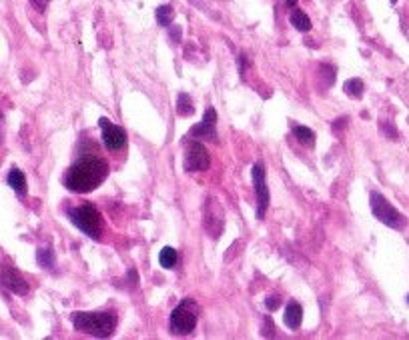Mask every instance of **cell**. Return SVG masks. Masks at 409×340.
<instances>
[{"mask_svg":"<svg viewBox=\"0 0 409 340\" xmlns=\"http://www.w3.org/2000/svg\"><path fill=\"white\" fill-rule=\"evenodd\" d=\"M159 263H161V267L167 268V270L175 268L177 267V263H179V252L175 251L173 246H165V249L161 251V254H159Z\"/></svg>","mask_w":409,"mask_h":340,"instance_id":"2e32d148","label":"cell"},{"mask_svg":"<svg viewBox=\"0 0 409 340\" xmlns=\"http://www.w3.org/2000/svg\"><path fill=\"white\" fill-rule=\"evenodd\" d=\"M345 122H347V119H339V120H335V124H333V131L335 133H339L343 126H345Z\"/></svg>","mask_w":409,"mask_h":340,"instance_id":"cb8c5ba5","label":"cell"},{"mask_svg":"<svg viewBox=\"0 0 409 340\" xmlns=\"http://www.w3.org/2000/svg\"><path fill=\"white\" fill-rule=\"evenodd\" d=\"M182 166L187 172H203L211 166V154L209 150L205 148V145H201L197 140H191L187 147H185V161Z\"/></svg>","mask_w":409,"mask_h":340,"instance_id":"8992f818","label":"cell"},{"mask_svg":"<svg viewBox=\"0 0 409 340\" xmlns=\"http://www.w3.org/2000/svg\"><path fill=\"white\" fill-rule=\"evenodd\" d=\"M369 200H371V212L378 221L387 224L389 228H395V230H401L406 226V216L397 208L392 207L385 196H381L379 193H371Z\"/></svg>","mask_w":409,"mask_h":340,"instance_id":"5b68a950","label":"cell"},{"mask_svg":"<svg viewBox=\"0 0 409 340\" xmlns=\"http://www.w3.org/2000/svg\"><path fill=\"white\" fill-rule=\"evenodd\" d=\"M394 2H395V0H394Z\"/></svg>","mask_w":409,"mask_h":340,"instance_id":"4316f807","label":"cell"},{"mask_svg":"<svg viewBox=\"0 0 409 340\" xmlns=\"http://www.w3.org/2000/svg\"><path fill=\"white\" fill-rule=\"evenodd\" d=\"M48 2L50 0H31V4L38 10V13H45L46 10V6H48Z\"/></svg>","mask_w":409,"mask_h":340,"instance_id":"603a6c76","label":"cell"},{"mask_svg":"<svg viewBox=\"0 0 409 340\" xmlns=\"http://www.w3.org/2000/svg\"><path fill=\"white\" fill-rule=\"evenodd\" d=\"M293 136L297 138V142H301L303 147L313 148L315 147V134L307 126H293Z\"/></svg>","mask_w":409,"mask_h":340,"instance_id":"9a60e30c","label":"cell"},{"mask_svg":"<svg viewBox=\"0 0 409 340\" xmlns=\"http://www.w3.org/2000/svg\"><path fill=\"white\" fill-rule=\"evenodd\" d=\"M189 136H193V138H205V140H211V142H219V134H217V112H215V108H207L203 120L199 122L195 128H191Z\"/></svg>","mask_w":409,"mask_h":340,"instance_id":"30bf717a","label":"cell"},{"mask_svg":"<svg viewBox=\"0 0 409 340\" xmlns=\"http://www.w3.org/2000/svg\"><path fill=\"white\" fill-rule=\"evenodd\" d=\"M73 326L82 334H91L96 339L113 337L117 328V314L115 312H75Z\"/></svg>","mask_w":409,"mask_h":340,"instance_id":"7a4b0ae2","label":"cell"},{"mask_svg":"<svg viewBox=\"0 0 409 340\" xmlns=\"http://www.w3.org/2000/svg\"><path fill=\"white\" fill-rule=\"evenodd\" d=\"M289 20H291V24L299 30V32H309L311 30V20H309V16L305 15L301 8H293Z\"/></svg>","mask_w":409,"mask_h":340,"instance_id":"5bb4252c","label":"cell"},{"mask_svg":"<svg viewBox=\"0 0 409 340\" xmlns=\"http://www.w3.org/2000/svg\"><path fill=\"white\" fill-rule=\"evenodd\" d=\"M36 263L43 268H52L55 267V252L50 251V246H43L36 251Z\"/></svg>","mask_w":409,"mask_h":340,"instance_id":"ffe728a7","label":"cell"},{"mask_svg":"<svg viewBox=\"0 0 409 340\" xmlns=\"http://www.w3.org/2000/svg\"><path fill=\"white\" fill-rule=\"evenodd\" d=\"M155 16H157V22H159L161 27H168V24L173 22V18H175V10H173V6L163 4V6L157 8Z\"/></svg>","mask_w":409,"mask_h":340,"instance_id":"d6986e66","label":"cell"},{"mask_svg":"<svg viewBox=\"0 0 409 340\" xmlns=\"http://www.w3.org/2000/svg\"><path fill=\"white\" fill-rule=\"evenodd\" d=\"M0 286L8 288L15 295H29V282H27V279L10 265H0Z\"/></svg>","mask_w":409,"mask_h":340,"instance_id":"52a82bcc","label":"cell"},{"mask_svg":"<svg viewBox=\"0 0 409 340\" xmlns=\"http://www.w3.org/2000/svg\"><path fill=\"white\" fill-rule=\"evenodd\" d=\"M343 90H345V94L351 96V98H361L364 96V80L361 78H351L347 80L345 84H343Z\"/></svg>","mask_w":409,"mask_h":340,"instance_id":"e0dca14e","label":"cell"},{"mask_svg":"<svg viewBox=\"0 0 409 340\" xmlns=\"http://www.w3.org/2000/svg\"><path fill=\"white\" fill-rule=\"evenodd\" d=\"M283 320L285 325L291 330H297L301 326V320H303V309L297 304V302H289L285 306V314H283Z\"/></svg>","mask_w":409,"mask_h":340,"instance_id":"7c38bea8","label":"cell"},{"mask_svg":"<svg viewBox=\"0 0 409 340\" xmlns=\"http://www.w3.org/2000/svg\"><path fill=\"white\" fill-rule=\"evenodd\" d=\"M321 76L325 78V89H329V87L335 82V68L333 66L323 64V66H321Z\"/></svg>","mask_w":409,"mask_h":340,"instance_id":"44dd1931","label":"cell"},{"mask_svg":"<svg viewBox=\"0 0 409 340\" xmlns=\"http://www.w3.org/2000/svg\"><path fill=\"white\" fill-rule=\"evenodd\" d=\"M279 304H281L279 296H267V300H265V306H267L269 311H275V309H277Z\"/></svg>","mask_w":409,"mask_h":340,"instance_id":"7402d4cb","label":"cell"},{"mask_svg":"<svg viewBox=\"0 0 409 340\" xmlns=\"http://www.w3.org/2000/svg\"><path fill=\"white\" fill-rule=\"evenodd\" d=\"M295 2H297V0H285V4H287V6H295Z\"/></svg>","mask_w":409,"mask_h":340,"instance_id":"d4e9b609","label":"cell"},{"mask_svg":"<svg viewBox=\"0 0 409 340\" xmlns=\"http://www.w3.org/2000/svg\"><path fill=\"white\" fill-rule=\"evenodd\" d=\"M177 112L181 117H191L195 112V106H193V101L189 98V94H185V92L179 94V98H177Z\"/></svg>","mask_w":409,"mask_h":340,"instance_id":"ac0fdd59","label":"cell"},{"mask_svg":"<svg viewBox=\"0 0 409 340\" xmlns=\"http://www.w3.org/2000/svg\"><path fill=\"white\" fill-rule=\"evenodd\" d=\"M108 177V163L101 156H82L78 158L64 175V186L76 194L96 191Z\"/></svg>","mask_w":409,"mask_h":340,"instance_id":"6da1fadb","label":"cell"},{"mask_svg":"<svg viewBox=\"0 0 409 340\" xmlns=\"http://www.w3.org/2000/svg\"><path fill=\"white\" fill-rule=\"evenodd\" d=\"M99 126H101V134H103V142L110 152H119L121 148H124L127 133L122 131L121 126L113 124L108 119L99 120Z\"/></svg>","mask_w":409,"mask_h":340,"instance_id":"ba28073f","label":"cell"},{"mask_svg":"<svg viewBox=\"0 0 409 340\" xmlns=\"http://www.w3.org/2000/svg\"><path fill=\"white\" fill-rule=\"evenodd\" d=\"M213 222H215V228H217V235L223 230V208H219V205H215V200H211L207 205V210H205V219H203V224L205 228L211 232L213 230Z\"/></svg>","mask_w":409,"mask_h":340,"instance_id":"8fae6325","label":"cell"},{"mask_svg":"<svg viewBox=\"0 0 409 340\" xmlns=\"http://www.w3.org/2000/svg\"><path fill=\"white\" fill-rule=\"evenodd\" d=\"M199 320V306L193 298H182L171 314V332L173 334H191Z\"/></svg>","mask_w":409,"mask_h":340,"instance_id":"277c9868","label":"cell"},{"mask_svg":"<svg viewBox=\"0 0 409 340\" xmlns=\"http://www.w3.org/2000/svg\"><path fill=\"white\" fill-rule=\"evenodd\" d=\"M71 222L75 224L78 230H82L87 237L99 240L103 235V214L92 202H82L75 208H69Z\"/></svg>","mask_w":409,"mask_h":340,"instance_id":"3957f363","label":"cell"},{"mask_svg":"<svg viewBox=\"0 0 409 340\" xmlns=\"http://www.w3.org/2000/svg\"><path fill=\"white\" fill-rule=\"evenodd\" d=\"M251 177H253V186H255V193H257V216L259 219H263L265 216V210L269 207V189H267V184H265V168H263V164L257 163L253 166V170H251Z\"/></svg>","mask_w":409,"mask_h":340,"instance_id":"9c48e42d","label":"cell"},{"mask_svg":"<svg viewBox=\"0 0 409 340\" xmlns=\"http://www.w3.org/2000/svg\"><path fill=\"white\" fill-rule=\"evenodd\" d=\"M8 186L15 191L18 196H24L27 194V177L18 170V168H13L10 172H8Z\"/></svg>","mask_w":409,"mask_h":340,"instance_id":"4fadbf2b","label":"cell"},{"mask_svg":"<svg viewBox=\"0 0 409 340\" xmlns=\"http://www.w3.org/2000/svg\"><path fill=\"white\" fill-rule=\"evenodd\" d=\"M408 302H409V296H408Z\"/></svg>","mask_w":409,"mask_h":340,"instance_id":"484cf974","label":"cell"}]
</instances>
